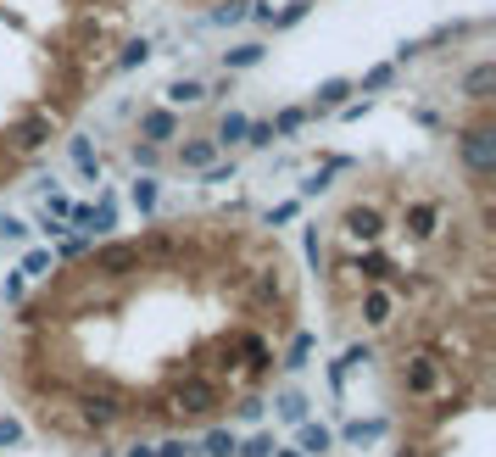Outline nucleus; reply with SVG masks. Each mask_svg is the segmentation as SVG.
Here are the masks:
<instances>
[{
    "label": "nucleus",
    "instance_id": "47",
    "mask_svg": "<svg viewBox=\"0 0 496 457\" xmlns=\"http://www.w3.org/2000/svg\"><path fill=\"white\" fill-rule=\"evenodd\" d=\"M95 457H117V452H95Z\"/></svg>",
    "mask_w": 496,
    "mask_h": 457
},
{
    "label": "nucleus",
    "instance_id": "18",
    "mask_svg": "<svg viewBox=\"0 0 496 457\" xmlns=\"http://www.w3.org/2000/svg\"><path fill=\"white\" fill-rule=\"evenodd\" d=\"M245 123H252V117H245L240 107H229V112L218 117V129H212V145H218V151H229V145H245Z\"/></svg>",
    "mask_w": 496,
    "mask_h": 457
},
{
    "label": "nucleus",
    "instance_id": "25",
    "mask_svg": "<svg viewBox=\"0 0 496 457\" xmlns=\"http://www.w3.org/2000/svg\"><path fill=\"white\" fill-rule=\"evenodd\" d=\"M268 129H274V140H291L307 129V107H279L274 117H268Z\"/></svg>",
    "mask_w": 496,
    "mask_h": 457
},
{
    "label": "nucleus",
    "instance_id": "23",
    "mask_svg": "<svg viewBox=\"0 0 496 457\" xmlns=\"http://www.w3.org/2000/svg\"><path fill=\"white\" fill-rule=\"evenodd\" d=\"M245 17H252V0H218L206 23H212V28H240Z\"/></svg>",
    "mask_w": 496,
    "mask_h": 457
},
{
    "label": "nucleus",
    "instance_id": "2",
    "mask_svg": "<svg viewBox=\"0 0 496 457\" xmlns=\"http://www.w3.org/2000/svg\"><path fill=\"white\" fill-rule=\"evenodd\" d=\"M390 385H396V397H407V402H436L446 390V357L429 341L402 346L396 363H390Z\"/></svg>",
    "mask_w": 496,
    "mask_h": 457
},
{
    "label": "nucleus",
    "instance_id": "3",
    "mask_svg": "<svg viewBox=\"0 0 496 457\" xmlns=\"http://www.w3.org/2000/svg\"><path fill=\"white\" fill-rule=\"evenodd\" d=\"M140 268H146L140 240H100V245H90V257H84V274L100 279V285H129Z\"/></svg>",
    "mask_w": 496,
    "mask_h": 457
},
{
    "label": "nucleus",
    "instance_id": "19",
    "mask_svg": "<svg viewBox=\"0 0 496 457\" xmlns=\"http://www.w3.org/2000/svg\"><path fill=\"white\" fill-rule=\"evenodd\" d=\"M162 95H168L173 112H184V107H206V84H201V78H173V84L162 90Z\"/></svg>",
    "mask_w": 496,
    "mask_h": 457
},
{
    "label": "nucleus",
    "instance_id": "12",
    "mask_svg": "<svg viewBox=\"0 0 496 457\" xmlns=\"http://www.w3.org/2000/svg\"><path fill=\"white\" fill-rule=\"evenodd\" d=\"M351 100V78H324L318 95H313V107H307V117H329V112H340Z\"/></svg>",
    "mask_w": 496,
    "mask_h": 457
},
{
    "label": "nucleus",
    "instance_id": "44",
    "mask_svg": "<svg viewBox=\"0 0 496 457\" xmlns=\"http://www.w3.org/2000/svg\"><path fill=\"white\" fill-rule=\"evenodd\" d=\"M412 117H419L424 129H441V112H436V107H419V112H412Z\"/></svg>",
    "mask_w": 496,
    "mask_h": 457
},
{
    "label": "nucleus",
    "instance_id": "9",
    "mask_svg": "<svg viewBox=\"0 0 496 457\" xmlns=\"http://www.w3.org/2000/svg\"><path fill=\"white\" fill-rule=\"evenodd\" d=\"M179 134H184V117L173 107H140V117H134L140 145H162V151H168V140H179Z\"/></svg>",
    "mask_w": 496,
    "mask_h": 457
},
{
    "label": "nucleus",
    "instance_id": "27",
    "mask_svg": "<svg viewBox=\"0 0 496 457\" xmlns=\"http://www.w3.org/2000/svg\"><path fill=\"white\" fill-rule=\"evenodd\" d=\"M151 56H156V51H151V39L140 34V39H129V45L117 51V73H134V68H146Z\"/></svg>",
    "mask_w": 496,
    "mask_h": 457
},
{
    "label": "nucleus",
    "instance_id": "46",
    "mask_svg": "<svg viewBox=\"0 0 496 457\" xmlns=\"http://www.w3.org/2000/svg\"><path fill=\"white\" fill-rule=\"evenodd\" d=\"M274 457H301V452L296 446H274Z\"/></svg>",
    "mask_w": 496,
    "mask_h": 457
},
{
    "label": "nucleus",
    "instance_id": "36",
    "mask_svg": "<svg viewBox=\"0 0 496 457\" xmlns=\"http://www.w3.org/2000/svg\"><path fill=\"white\" fill-rule=\"evenodd\" d=\"M0 301H6V307H23V301H28V279H23V274H6V285H0Z\"/></svg>",
    "mask_w": 496,
    "mask_h": 457
},
{
    "label": "nucleus",
    "instance_id": "26",
    "mask_svg": "<svg viewBox=\"0 0 496 457\" xmlns=\"http://www.w3.org/2000/svg\"><path fill=\"white\" fill-rule=\"evenodd\" d=\"M235 452H240V435H235V429H218V424L206 429V441H201V457H235Z\"/></svg>",
    "mask_w": 496,
    "mask_h": 457
},
{
    "label": "nucleus",
    "instance_id": "24",
    "mask_svg": "<svg viewBox=\"0 0 496 457\" xmlns=\"http://www.w3.org/2000/svg\"><path fill=\"white\" fill-rule=\"evenodd\" d=\"M307 363H313V335H307V329H296V335H291V351L279 357V368H284V373H301Z\"/></svg>",
    "mask_w": 496,
    "mask_h": 457
},
{
    "label": "nucleus",
    "instance_id": "45",
    "mask_svg": "<svg viewBox=\"0 0 496 457\" xmlns=\"http://www.w3.org/2000/svg\"><path fill=\"white\" fill-rule=\"evenodd\" d=\"M123 457H156V446H151V441H134V446L123 452Z\"/></svg>",
    "mask_w": 496,
    "mask_h": 457
},
{
    "label": "nucleus",
    "instance_id": "15",
    "mask_svg": "<svg viewBox=\"0 0 496 457\" xmlns=\"http://www.w3.org/2000/svg\"><path fill=\"white\" fill-rule=\"evenodd\" d=\"M129 206L140 218H156V206H162V184H156V173H140L134 184H129Z\"/></svg>",
    "mask_w": 496,
    "mask_h": 457
},
{
    "label": "nucleus",
    "instance_id": "40",
    "mask_svg": "<svg viewBox=\"0 0 496 457\" xmlns=\"http://www.w3.org/2000/svg\"><path fill=\"white\" fill-rule=\"evenodd\" d=\"M235 173H240V168H235V156H229V162L218 156V162H212V168H206L201 179H206V184H235Z\"/></svg>",
    "mask_w": 496,
    "mask_h": 457
},
{
    "label": "nucleus",
    "instance_id": "16",
    "mask_svg": "<svg viewBox=\"0 0 496 457\" xmlns=\"http://www.w3.org/2000/svg\"><path fill=\"white\" fill-rule=\"evenodd\" d=\"M363 363H374V346H368V341H363V346H346V351H340V357H335V363H329V385H335V397H340V385H346V373H351V368H363Z\"/></svg>",
    "mask_w": 496,
    "mask_h": 457
},
{
    "label": "nucleus",
    "instance_id": "1",
    "mask_svg": "<svg viewBox=\"0 0 496 457\" xmlns=\"http://www.w3.org/2000/svg\"><path fill=\"white\" fill-rule=\"evenodd\" d=\"M223 407H229V385H218L212 373H179L173 390H168V413H173V429H196V424H218Z\"/></svg>",
    "mask_w": 496,
    "mask_h": 457
},
{
    "label": "nucleus",
    "instance_id": "20",
    "mask_svg": "<svg viewBox=\"0 0 496 457\" xmlns=\"http://www.w3.org/2000/svg\"><path fill=\"white\" fill-rule=\"evenodd\" d=\"M268 407H274L284 424H307V413H313V402H307L301 390H274V402H268Z\"/></svg>",
    "mask_w": 496,
    "mask_h": 457
},
{
    "label": "nucleus",
    "instance_id": "10",
    "mask_svg": "<svg viewBox=\"0 0 496 457\" xmlns=\"http://www.w3.org/2000/svg\"><path fill=\"white\" fill-rule=\"evenodd\" d=\"M218 156H223V151L212 145V134H190V140H179V151H173V162H179L184 173H206Z\"/></svg>",
    "mask_w": 496,
    "mask_h": 457
},
{
    "label": "nucleus",
    "instance_id": "13",
    "mask_svg": "<svg viewBox=\"0 0 496 457\" xmlns=\"http://www.w3.org/2000/svg\"><path fill=\"white\" fill-rule=\"evenodd\" d=\"M385 435H390V419H346L335 441H346V446H374V441H385Z\"/></svg>",
    "mask_w": 496,
    "mask_h": 457
},
{
    "label": "nucleus",
    "instance_id": "37",
    "mask_svg": "<svg viewBox=\"0 0 496 457\" xmlns=\"http://www.w3.org/2000/svg\"><path fill=\"white\" fill-rule=\"evenodd\" d=\"M296 212H301L296 201H279V206H268V212H262V223L268 228H284V223H296Z\"/></svg>",
    "mask_w": 496,
    "mask_h": 457
},
{
    "label": "nucleus",
    "instance_id": "22",
    "mask_svg": "<svg viewBox=\"0 0 496 457\" xmlns=\"http://www.w3.org/2000/svg\"><path fill=\"white\" fill-rule=\"evenodd\" d=\"M112 228H117V196H112V190H100V201L90 206V240L112 235Z\"/></svg>",
    "mask_w": 496,
    "mask_h": 457
},
{
    "label": "nucleus",
    "instance_id": "31",
    "mask_svg": "<svg viewBox=\"0 0 496 457\" xmlns=\"http://www.w3.org/2000/svg\"><path fill=\"white\" fill-rule=\"evenodd\" d=\"M156 457H201V446L190 441V435H162V441H156Z\"/></svg>",
    "mask_w": 496,
    "mask_h": 457
},
{
    "label": "nucleus",
    "instance_id": "38",
    "mask_svg": "<svg viewBox=\"0 0 496 457\" xmlns=\"http://www.w3.org/2000/svg\"><path fill=\"white\" fill-rule=\"evenodd\" d=\"M274 446H279L274 435H252V441H240V452H235V457H274Z\"/></svg>",
    "mask_w": 496,
    "mask_h": 457
},
{
    "label": "nucleus",
    "instance_id": "29",
    "mask_svg": "<svg viewBox=\"0 0 496 457\" xmlns=\"http://www.w3.org/2000/svg\"><path fill=\"white\" fill-rule=\"evenodd\" d=\"M90 245H95L90 235H78V228H68V235L56 240V257H61V262H84V257H90Z\"/></svg>",
    "mask_w": 496,
    "mask_h": 457
},
{
    "label": "nucleus",
    "instance_id": "4",
    "mask_svg": "<svg viewBox=\"0 0 496 457\" xmlns=\"http://www.w3.org/2000/svg\"><path fill=\"white\" fill-rule=\"evenodd\" d=\"M458 156H463V173L474 179V190H491V173H496V123L480 117L458 134Z\"/></svg>",
    "mask_w": 496,
    "mask_h": 457
},
{
    "label": "nucleus",
    "instance_id": "14",
    "mask_svg": "<svg viewBox=\"0 0 496 457\" xmlns=\"http://www.w3.org/2000/svg\"><path fill=\"white\" fill-rule=\"evenodd\" d=\"M296 452H301V457H329V452H335V429L313 424V419L296 424Z\"/></svg>",
    "mask_w": 496,
    "mask_h": 457
},
{
    "label": "nucleus",
    "instance_id": "17",
    "mask_svg": "<svg viewBox=\"0 0 496 457\" xmlns=\"http://www.w3.org/2000/svg\"><path fill=\"white\" fill-rule=\"evenodd\" d=\"M262 56H268V45H262V39H240V45H229V51H223V73H252Z\"/></svg>",
    "mask_w": 496,
    "mask_h": 457
},
{
    "label": "nucleus",
    "instance_id": "32",
    "mask_svg": "<svg viewBox=\"0 0 496 457\" xmlns=\"http://www.w3.org/2000/svg\"><path fill=\"white\" fill-rule=\"evenodd\" d=\"M390 84H396V61H380V68L363 73V95H380V90H390Z\"/></svg>",
    "mask_w": 496,
    "mask_h": 457
},
{
    "label": "nucleus",
    "instance_id": "43",
    "mask_svg": "<svg viewBox=\"0 0 496 457\" xmlns=\"http://www.w3.org/2000/svg\"><path fill=\"white\" fill-rule=\"evenodd\" d=\"M17 441H23V419H12V413H6V419H0V452L17 446Z\"/></svg>",
    "mask_w": 496,
    "mask_h": 457
},
{
    "label": "nucleus",
    "instance_id": "6",
    "mask_svg": "<svg viewBox=\"0 0 496 457\" xmlns=\"http://www.w3.org/2000/svg\"><path fill=\"white\" fill-rule=\"evenodd\" d=\"M446 228V201L441 196H402V235L412 245H436Z\"/></svg>",
    "mask_w": 496,
    "mask_h": 457
},
{
    "label": "nucleus",
    "instance_id": "35",
    "mask_svg": "<svg viewBox=\"0 0 496 457\" xmlns=\"http://www.w3.org/2000/svg\"><path fill=\"white\" fill-rule=\"evenodd\" d=\"M28 235H34V228L23 218H12V212L0 218V245H28Z\"/></svg>",
    "mask_w": 496,
    "mask_h": 457
},
{
    "label": "nucleus",
    "instance_id": "30",
    "mask_svg": "<svg viewBox=\"0 0 496 457\" xmlns=\"http://www.w3.org/2000/svg\"><path fill=\"white\" fill-rule=\"evenodd\" d=\"M51 268H56V257L34 245V252H23V268H17V274H23V279H51Z\"/></svg>",
    "mask_w": 496,
    "mask_h": 457
},
{
    "label": "nucleus",
    "instance_id": "5",
    "mask_svg": "<svg viewBox=\"0 0 496 457\" xmlns=\"http://www.w3.org/2000/svg\"><path fill=\"white\" fill-rule=\"evenodd\" d=\"M335 228H340V240H351V245H380L390 235V212H385V201H363L357 196V201L340 206Z\"/></svg>",
    "mask_w": 496,
    "mask_h": 457
},
{
    "label": "nucleus",
    "instance_id": "33",
    "mask_svg": "<svg viewBox=\"0 0 496 457\" xmlns=\"http://www.w3.org/2000/svg\"><path fill=\"white\" fill-rule=\"evenodd\" d=\"M129 162H134L140 173H156L162 162H168V151H162V145H140V140H134V151H129Z\"/></svg>",
    "mask_w": 496,
    "mask_h": 457
},
{
    "label": "nucleus",
    "instance_id": "11",
    "mask_svg": "<svg viewBox=\"0 0 496 457\" xmlns=\"http://www.w3.org/2000/svg\"><path fill=\"white\" fill-rule=\"evenodd\" d=\"M463 95L474 100V107H491V95H496V61H474V68L463 73Z\"/></svg>",
    "mask_w": 496,
    "mask_h": 457
},
{
    "label": "nucleus",
    "instance_id": "39",
    "mask_svg": "<svg viewBox=\"0 0 496 457\" xmlns=\"http://www.w3.org/2000/svg\"><path fill=\"white\" fill-rule=\"evenodd\" d=\"M329 184H335V168H318V173H307V179H301V196H324Z\"/></svg>",
    "mask_w": 496,
    "mask_h": 457
},
{
    "label": "nucleus",
    "instance_id": "41",
    "mask_svg": "<svg viewBox=\"0 0 496 457\" xmlns=\"http://www.w3.org/2000/svg\"><path fill=\"white\" fill-rule=\"evenodd\" d=\"M245 145H252V151H268V145H274V129H268V123H245Z\"/></svg>",
    "mask_w": 496,
    "mask_h": 457
},
{
    "label": "nucleus",
    "instance_id": "42",
    "mask_svg": "<svg viewBox=\"0 0 496 457\" xmlns=\"http://www.w3.org/2000/svg\"><path fill=\"white\" fill-rule=\"evenodd\" d=\"M301 245H307V262H313V268H324V235H318V228H307V235H301Z\"/></svg>",
    "mask_w": 496,
    "mask_h": 457
},
{
    "label": "nucleus",
    "instance_id": "21",
    "mask_svg": "<svg viewBox=\"0 0 496 457\" xmlns=\"http://www.w3.org/2000/svg\"><path fill=\"white\" fill-rule=\"evenodd\" d=\"M68 156H73V168L84 173V179H100V151L90 145V134H73L68 140Z\"/></svg>",
    "mask_w": 496,
    "mask_h": 457
},
{
    "label": "nucleus",
    "instance_id": "28",
    "mask_svg": "<svg viewBox=\"0 0 496 457\" xmlns=\"http://www.w3.org/2000/svg\"><path fill=\"white\" fill-rule=\"evenodd\" d=\"M229 407H235V419H240V424H262L268 397H262V390H240V402H229Z\"/></svg>",
    "mask_w": 496,
    "mask_h": 457
},
{
    "label": "nucleus",
    "instance_id": "8",
    "mask_svg": "<svg viewBox=\"0 0 496 457\" xmlns=\"http://www.w3.org/2000/svg\"><path fill=\"white\" fill-rule=\"evenodd\" d=\"M357 318L368 324V329H390L402 318V296L390 285H363L357 290Z\"/></svg>",
    "mask_w": 496,
    "mask_h": 457
},
{
    "label": "nucleus",
    "instance_id": "34",
    "mask_svg": "<svg viewBox=\"0 0 496 457\" xmlns=\"http://www.w3.org/2000/svg\"><path fill=\"white\" fill-rule=\"evenodd\" d=\"M307 12H313V0H291V6H279V12H274V23H268V28H296Z\"/></svg>",
    "mask_w": 496,
    "mask_h": 457
},
{
    "label": "nucleus",
    "instance_id": "7",
    "mask_svg": "<svg viewBox=\"0 0 496 457\" xmlns=\"http://www.w3.org/2000/svg\"><path fill=\"white\" fill-rule=\"evenodd\" d=\"M56 129H61V112H56V107L28 112V117L6 134V151H12V156H34V151H45V145L56 140Z\"/></svg>",
    "mask_w": 496,
    "mask_h": 457
}]
</instances>
